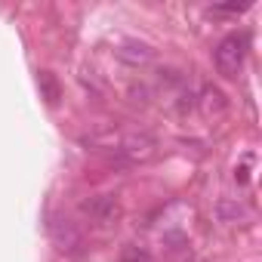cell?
<instances>
[{"label": "cell", "mask_w": 262, "mask_h": 262, "mask_svg": "<svg viewBox=\"0 0 262 262\" xmlns=\"http://www.w3.org/2000/svg\"><path fill=\"white\" fill-rule=\"evenodd\" d=\"M247 47H250V37L244 31L237 34H228L216 43L213 50V65L222 77H237L241 68H244V59H247Z\"/></svg>", "instance_id": "6da1fadb"}, {"label": "cell", "mask_w": 262, "mask_h": 262, "mask_svg": "<svg viewBox=\"0 0 262 262\" xmlns=\"http://www.w3.org/2000/svg\"><path fill=\"white\" fill-rule=\"evenodd\" d=\"M105 145L114 151L117 161H126V164L148 161L155 155V148H158L155 136H148V133H120V136H111Z\"/></svg>", "instance_id": "7a4b0ae2"}, {"label": "cell", "mask_w": 262, "mask_h": 262, "mask_svg": "<svg viewBox=\"0 0 262 262\" xmlns=\"http://www.w3.org/2000/svg\"><path fill=\"white\" fill-rule=\"evenodd\" d=\"M80 213H83L90 222H96V225H111V222L120 216V204H117V198H111V194H96V198H86V201L80 204Z\"/></svg>", "instance_id": "3957f363"}, {"label": "cell", "mask_w": 262, "mask_h": 262, "mask_svg": "<svg viewBox=\"0 0 262 262\" xmlns=\"http://www.w3.org/2000/svg\"><path fill=\"white\" fill-rule=\"evenodd\" d=\"M50 234H53V244H56L62 253H68V256H80V253H83V234L74 228V222L56 216V219L50 222Z\"/></svg>", "instance_id": "277c9868"}, {"label": "cell", "mask_w": 262, "mask_h": 262, "mask_svg": "<svg viewBox=\"0 0 262 262\" xmlns=\"http://www.w3.org/2000/svg\"><path fill=\"white\" fill-rule=\"evenodd\" d=\"M117 59L136 68V65L151 62V59H155V50H151L148 43H142V40H123V43L117 47Z\"/></svg>", "instance_id": "5b68a950"}, {"label": "cell", "mask_w": 262, "mask_h": 262, "mask_svg": "<svg viewBox=\"0 0 262 262\" xmlns=\"http://www.w3.org/2000/svg\"><path fill=\"white\" fill-rule=\"evenodd\" d=\"M201 105H204L207 114H222L228 102H225V93H222L219 86H204V93H201Z\"/></svg>", "instance_id": "8992f818"}, {"label": "cell", "mask_w": 262, "mask_h": 262, "mask_svg": "<svg viewBox=\"0 0 262 262\" xmlns=\"http://www.w3.org/2000/svg\"><path fill=\"white\" fill-rule=\"evenodd\" d=\"M216 216H219V222H237V219H244L247 216V210L237 204V201H219L216 204Z\"/></svg>", "instance_id": "52a82bcc"}, {"label": "cell", "mask_w": 262, "mask_h": 262, "mask_svg": "<svg viewBox=\"0 0 262 262\" xmlns=\"http://www.w3.org/2000/svg\"><path fill=\"white\" fill-rule=\"evenodd\" d=\"M37 83H40V93L47 96V102H50V105H56V102H59V83H56V77H53L50 71H40Z\"/></svg>", "instance_id": "ba28073f"}, {"label": "cell", "mask_w": 262, "mask_h": 262, "mask_svg": "<svg viewBox=\"0 0 262 262\" xmlns=\"http://www.w3.org/2000/svg\"><path fill=\"white\" fill-rule=\"evenodd\" d=\"M120 262H151V253L142 244H126L120 250Z\"/></svg>", "instance_id": "9c48e42d"}, {"label": "cell", "mask_w": 262, "mask_h": 262, "mask_svg": "<svg viewBox=\"0 0 262 262\" xmlns=\"http://www.w3.org/2000/svg\"><path fill=\"white\" fill-rule=\"evenodd\" d=\"M158 77H161V83H170V86H179V83L185 80V74H182L179 68H161Z\"/></svg>", "instance_id": "30bf717a"}, {"label": "cell", "mask_w": 262, "mask_h": 262, "mask_svg": "<svg viewBox=\"0 0 262 262\" xmlns=\"http://www.w3.org/2000/svg\"><path fill=\"white\" fill-rule=\"evenodd\" d=\"M129 96H133V102H142V105L148 102V90L145 86H133V90H129Z\"/></svg>", "instance_id": "8fae6325"}]
</instances>
